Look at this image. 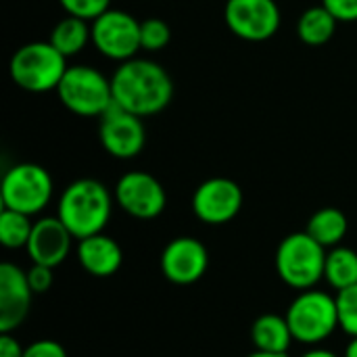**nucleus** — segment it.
<instances>
[{
	"label": "nucleus",
	"instance_id": "6e6552de",
	"mask_svg": "<svg viewBox=\"0 0 357 357\" xmlns=\"http://www.w3.org/2000/svg\"><path fill=\"white\" fill-rule=\"evenodd\" d=\"M94 48L111 61H130L140 50V21L126 13L109 8L92 23Z\"/></svg>",
	"mask_w": 357,
	"mask_h": 357
},
{
	"label": "nucleus",
	"instance_id": "f3484780",
	"mask_svg": "<svg viewBox=\"0 0 357 357\" xmlns=\"http://www.w3.org/2000/svg\"><path fill=\"white\" fill-rule=\"evenodd\" d=\"M251 341L257 351L287 354L295 339L287 318L278 314H264L251 326Z\"/></svg>",
	"mask_w": 357,
	"mask_h": 357
},
{
	"label": "nucleus",
	"instance_id": "c756f323",
	"mask_svg": "<svg viewBox=\"0 0 357 357\" xmlns=\"http://www.w3.org/2000/svg\"><path fill=\"white\" fill-rule=\"evenodd\" d=\"M301 357H339V356H337V354H333V351H328V349H312V351L303 354Z\"/></svg>",
	"mask_w": 357,
	"mask_h": 357
},
{
	"label": "nucleus",
	"instance_id": "0eeeda50",
	"mask_svg": "<svg viewBox=\"0 0 357 357\" xmlns=\"http://www.w3.org/2000/svg\"><path fill=\"white\" fill-rule=\"evenodd\" d=\"M52 188V178L42 165L17 163L2 178V207L25 215H36L50 203Z\"/></svg>",
	"mask_w": 357,
	"mask_h": 357
},
{
	"label": "nucleus",
	"instance_id": "ddd939ff",
	"mask_svg": "<svg viewBox=\"0 0 357 357\" xmlns=\"http://www.w3.org/2000/svg\"><path fill=\"white\" fill-rule=\"evenodd\" d=\"M209 268V253L205 245L192 236H178L169 241L161 253L163 276L180 287L199 282Z\"/></svg>",
	"mask_w": 357,
	"mask_h": 357
},
{
	"label": "nucleus",
	"instance_id": "c85d7f7f",
	"mask_svg": "<svg viewBox=\"0 0 357 357\" xmlns=\"http://www.w3.org/2000/svg\"><path fill=\"white\" fill-rule=\"evenodd\" d=\"M25 349L13 337V333H0V357H23Z\"/></svg>",
	"mask_w": 357,
	"mask_h": 357
},
{
	"label": "nucleus",
	"instance_id": "5701e85b",
	"mask_svg": "<svg viewBox=\"0 0 357 357\" xmlns=\"http://www.w3.org/2000/svg\"><path fill=\"white\" fill-rule=\"evenodd\" d=\"M172 40V27L167 21L151 17L140 21V48L149 52H159L163 50Z\"/></svg>",
	"mask_w": 357,
	"mask_h": 357
},
{
	"label": "nucleus",
	"instance_id": "f257e3e1",
	"mask_svg": "<svg viewBox=\"0 0 357 357\" xmlns=\"http://www.w3.org/2000/svg\"><path fill=\"white\" fill-rule=\"evenodd\" d=\"M113 102L138 117H151L167 109L174 98V79L165 67L151 59L123 61L111 77Z\"/></svg>",
	"mask_w": 357,
	"mask_h": 357
},
{
	"label": "nucleus",
	"instance_id": "cd10ccee",
	"mask_svg": "<svg viewBox=\"0 0 357 357\" xmlns=\"http://www.w3.org/2000/svg\"><path fill=\"white\" fill-rule=\"evenodd\" d=\"M322 4L335 15L337 21H357V0H322Z\"/></svg>",
	"mask_w": 357,
	"mask_h": 357
},
{
	"label": "nucleus",
	"instance_id": "4be33fe9",
	"mask_svg": "<svg viewBox=\"0 0 357 357\" xmlns=\"http://www.w3.org/2000/svg\"><path fill=\"white\" fill-rule=\"evenodd\" d=\"M31 215L4 209L0 213V243L6 249H25L33 230V224L29 220Z\"/></svg>",
	"mask_w": 357,
	"mask_h": 357
},
{
	"label": "nucleus",
	"instance_id": "2eb2a0df",
	"mask_svg": "<svg viewBox=\"0 0 357 357\" xmlns=\"http://www.w3.org/2000/svg\"><path fill=\"white\" fill-rule=\"evenodd\" d=\"M71 243H73V234L56 215L42 218L33 222V230L25 251L33 264L56 268L67 259L71 251Z\"/></svg>",
	"mask_w": 357,
	"mask_h": 357
},
{
	"label": "nucleus",
	"instance_id": "bb28decb",
	"mask_svg": "<svg viewBox=\"0 0 357 357\" xmlns=\"http://www.w3.org/2000/svg\"><path fill=\"white\" fill-rule=\"evenodd\" d=\"M23 357H67V351L61 343L50 341V339H42V341L27 345Z\"/></svg>",
	"mask_w": 357,
	"mask_h": 357
},
{
	"label": "nucleus",
	"instance_id": "2f4dec72",
	"mask_svg": "<svg viewBox=\"0 0 357 357\" xmlns=\"http://www.w3.org/2000/svg\"><path fill=\"white\" fill-rule=\"evenodd\" d=\"M247 357H289L287 354H268V351H253V354H249Z\"/></svg>",
	"mask_w": 357,
	"mask_h": 357
},
{
	"label": "nucleus",
	"instance_id": "39448f33",
	"mask_svg": "<svg viewBox=\"0 0 357 357\" xmlns=\"http://www.w3.org/2000/svg\"><path fill=\"white\" fill-rule=\"evenodd\" d=\"M56 94L63 107L79 117H102L115 105L111 79L90 65L69 67Z\"/></svg>",
	"mask_w": 357,
	"mask_h": 357
},
{
	"label": "nucleus",
	"instance_id": "393cba45",
	"mask_svg": "<svg viewBox=\"0 0 357 357\" xmlns=\"http://www.w3.org/2000/svg\"><path fill=\"white\" fill-rule=\"evenodd\" d=\"M59 4L63 6V10L71 17H79L86 21H94L96 17H100L105 10H109L111 0H59Z\"/></svg>",
	"mask_w": 357,
	"mask_h": 357
},
{
	"label": "nucleus",
	"instance_id": "7c9ffc66",
	"mask_svg": "<svg viewBox=\"0 0 357 357\" xmlns=\"http://www.w3.org/2000/svg\"><path fill=\"white\" fill-rule=\"evenodd\" d=\"M345 357H357V337L351 339V343L347 345V349H345Z\"/></svg>",
	"mask_w": 357,
	"mask_h": 357
},
{
	"label": "nucleus",
	"instance_id": "1a4fd4ad",
	"mask_svg": "<svg viewBox=\"0 0 357 357\" xmlns=\"http://www.w3.org/2000/svg\"><path fill=\"white\" fill-rule=\"evenodd\" d=\"M224 21L236 38L266 42L280 27V8L274 0H228Z\"/></svg>",
	"mask_w": 357,
	"mask_h": 357
},
{
	"label": "nucleus",
	"instance_id": "4468645a",
	"mask_svg": "<svg viewBox=\"0 0 357 357\" xmlns=\"http://www.w3.org/2000/svg\"><path fill=\"white\" fill-rule=\"evenodd\" d=\"M33 291L15 264L0 266V333H15L29 314Z\"/></svg>",
	"mask_w": 357,
	"mask_h": 357
},
{
	"label": "nucleus",
	"instance_id": "f03ea898",
	"mask_svg": "<svg viewBox=\"0 0 357 357\" xmlns=\"http://www.w3.org/2000/svg\"><path fill=\"white\" fill-rule=\"evenodd\" d=\"M113 199L107 186L94 178L71 182L56 205V218L67 226L75 241L100 234L111 220Z\"/></svg>",
	"mask_w": 357,
	"mask_h": 357
},
{
	"label": "nucleus",
	"instance_id": "423d86ee",
	"mask_svg": "<svg viewBox=\"0 0 357 357\" xmlns=\"http://www.w3.org/2000/svg\"><path fill=\"white\" fill-rule=\"evenodd\" d=\"M284 318L291 326L293 339L305 345L322 343L341 328L337 297L316 289L301 291L289 305Z\"/></svg>",
	"mask_w": 357,
	"mask_h": 357
},
{
	"label": "nucleus",
	"instance_id": "20e7f679",
	"mask_svg": "<svg viewBox=\"0 0 357 357\" xmlns=\"http://www.w3.org/2000/svg\"><path fill=\"white\" fill-rule=\"evenodd\" d=\"M67 69V56H63L50 42L23 44L8 63L10 79L21 90L33 94L56 90Z\"/></svg>",
	"mask_w": 357,
	"mask_h": 357
},
{
	"label": "nucleus",
	"instance_id": "9b49d317",
	"mask_svg": "<svg viewBox=\"0 0 357 357\" xmlns=\"http://www.w3.org/2000/svg\"><path fill=\"white\" fill-rule=\"evenodd\" d=\"M243 207V190L230 178H209L192 195V213L209 226L232 222Z\"/></svg>",
	"mask_w": 357,
	"mask_h": 357
},
{
	"label": "nucleus",
	"instance_id": "b1692460",
	"mask_svg": "<svg viewBox=\"0 0 357 357\" xmlns=\"http://www.w3.org/2000/svg\"><path fill=\"white\" fill-rule=\"evenodd\" d=\"M337 307L341 331L347 333L351 339L357 337V284L337 293Z\"/></svg>",
	"mask_w": 357,
	"mask_h": 357
},
{
	"label": "nucleus",
	"instance_id": "a211bd4d",
	"mask_svg": "<svg viewBox=\"0 0 357 357\" xmlns=\"http://www.w3.org/2000/svg\"><path fill=\"white\" fill-rule=\"evenodd\" d=\"M48 42L63 54V56H75L79 54L90 42H92V25L86 19L79 17H71L67 15L65 19H61L52 31Z\"/></svg>",
	"mask_w": 357,
	"mask_h": 357
},
{
	"label": "nucleus",
	"instance_id": "dca6fc26",
	"mask_svg": "<svg viewBox=\"0 0 357 357\" xmlns=\"http://www.w3.org/2000/svg\"><path fill=\"white\" fill-rule=\"evenodd\" d=\"M77 261L79 266L96 278H109L113 276L121 264H123V251L117 245V241H113L107 234H92L88 238L77 241Z\"/></svg>",
	"mask_w": 357,
	"mask_h": 357
},
{
	"label": "nucleus",
	"instance_id": "a878e982",
	"mask_svg": "<svg viewBox=\"0 0 357 357\" xmlns=\"http://www.w3.org/2000/svg\"><path fill=\"white\" fill-rule=\"evenodd\" d=\"M52 270L54 268H48V266H40V264H33L25 274H27V282L33 291V295H42L46 293L50 287H52Z\"/></svg>",
	"mask_w": 357,
	"mask_h": 357
},
{
	"label": "nucleus",
	"instance_id": "412c9836",
	"mask_svg": "<svg viewBox=\"0 0 357 357\" xmlns=\"http://www.w3.org/2000/svg\"><path fill=\"white\" fill-rule=\"evenodd\" d=\"M326 282L339 293L357 284V253L349 247H335L326 253Z\"/></svg>",
	"mask_w": 357,
	"mask_h": 357
},
{
	"label": "nucleus",
	"instance_id": "9d476101",
	"mask_svg": "<svg viewBox=\"0 0 357 357\" xmlns=\"http://www.w3.org/2000/svg\"><path fill=\"white\" fill-rule=\"evenodd\" d=\"M117 205L136 220H155L167 205L163 184L146 172H128L115 186Z\"/></svg>",
	"mask_w": 357,
	"mask_h": 357
},
{
	"label": "nucleus",
	"instance_id": "aec40b11",
	"mask_svg": "<svg viewBox=\"0 0 357 357\" xmlns=\"http://www.w3.org/2000/svg\"><path fill=\"white\" fill-rule=\"evenodd\" d=\"M337 23L339 21L324 4L312 6L305 13H301L297 21V36L307 46H322L333 40L337 31Z\"/></svg>",
	"mask_w": 357,
	"mask_h": 357
},
{
	"label": "nucleus",
	"instance_id": "7ed1b4c3",
	"mask_svg": "<svg viewBox=\"0 0 357 357\" xmlns=\"http://www.w3.org/2000/svg\"><path fill=\"white\" fill-rule=\"evenodd\" d=\"M274 264L284 284L297 291H310L324 278L326 249L307 232H293L280 241Z\"/></svg>",
	"mask_w": 357,
	"mask_h": 357
},
{
	"label": "nucleus",
	"instance_id": "6ab92c4d",
	"mask_svg": "<svg viewBox=\"0 0 357 357\" xmlns=\"http://www.w3.org/2000/svg\"><path fill=\"white\" fill-rule=\"evenodd\" d=\"M347 230H349L347 215L337 207H324L310 218L305 232L314 241H318L324 249H335L347 236Z\"/></svg>",
	"mask_w": 357,
	"mask_h": 357
},
{
	"label": "nucleus",
	"instance_id": "f8f14e48",
	"mask_svg": "<svg viewBox=\"0 0 357 357\" xmlns=\"http://www.w3.org/2000/svg\"><path fill=\"white\" fill-rule=\"evenodd\" d=\"M98 140L102 149L115 159H132L140 155L146 142V130L142 117L113 105L100 117Z\"/></svg>",
	"mask_w": 357,
	"mask_h": 357
}]
</instances>
